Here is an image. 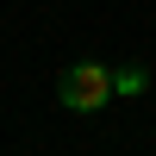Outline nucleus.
Returning <instances> with one entry per match:
<instances>
[{
	"instance_id": "1",
	"label": "nucleus",
	"mask_w": 156,
	"mask_h": 156,
	"mask_svg": "<svg viewBox=\"0 0 156 156\" xmlns=\"http://www.w3.org/2000/svg\"><path fill=\"white\" fill-rule=\"evenodd\" d=\"M112 94H119V87H112V69H106V62H69L62 81H56V100L69 112H100Z\"/></svg>"
},
{
	"instance_id": "2",
	"label": "nucleus",
	"mask_w": 156,
	"mask_h": 156,
	"mask_svg": "<svg viewBox=\"0 0 156 156\" xmlns=\"http://www.w3.org/2000/svg\"><path fill=\"white\" fill-rule=\"evenodd\" d=\"M112 87H119L125 100H131V94H144V87H150V69H137V62H131V69H119V75H112Z\"/></svg>"
}]
</instances>
